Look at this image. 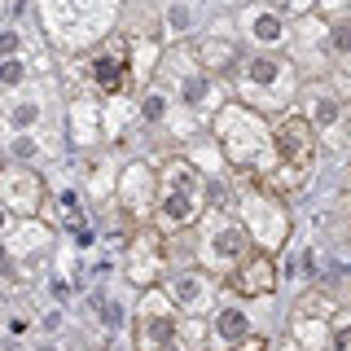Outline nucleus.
Returning a JSON list of instances; mask_svg holds the SVG:
<instances>
[{"instance_id": "27", "label": "nucleus", "mask_w": 351, "mask_h": 351, "mask_svg": "<svg viewBox=\"0 0 351 351\" xmlns=\"http://www.w3.org/2000/svg\"><path fill=\"white\" fill-rule=\"evenodd\" d=\"M36 149H40V145H36V141H27V136H22V141H14V162H27Z\"/></svg>"}, {"instance_id": "26", "label": "nucleus", "mask_w": 351, "mask_h": 351, "mask_svg": "<svg viewBox=\"0 0 351 351\" xmlns=\"http://www.w3.org/2000/svg\"><path fill=\"white\" fill-rule=\"evenodd\" d=\"M167 27L171 31H184V27H189V9H184V5H171L167 9Z\"/></svg>"}, {"instance_id": "20", "label": "nucleus", "mask_w": 351, "mask_h": 351, "mask_svg": "<svg viewBox=\"0 0 351 351\" xmlns=\"http://www.w3.org/2000/svg\"><path fill=\"white\" fill-rule=\"evenodd\" d=\"M294 338H299L303 351H321V343H325V325H321V321H303V316H294Z\"/></svg>"}, {"instance_id": "7", "label": "nucleus", "mask_w": 351, "mask_h": 351, "mask_svg": "<svg viewBox=\"0 0 351 351\" xmlns=\"http://www.w3.org/2000/svg\"><path fill=\"white\" fill-rule=\"evenodd\" d=\"M180 334H184V325H180V316H176V303L167 294L149 290L145 299H141L136 334H132L136 351H167L171 343H180Z\"/></svg>"}, {"instance_id": "6", "label": "nucleus", "mask_w": 351, "mask_h": 351, "mask_svg": "<svg viewBox=\"0 0 351 351\" xmlns=\"http://www.w3.org/2000/svg\"><path fill=\"white\" fill-rule=\"evenodd\" d=\"M241 219H246L250 237L259 241V250H277L285 233H290V219H285V206H281V193H272L268 184H250V193L241 197Z\"/></svg>"}, {"instance_id": "9", "label": "nucleus", "mask_w": 351, "mask_h": 351, "mask_svg": "<svg viewBox=\"0 0 351 351\" xmlns=\"http://www.w3.org/2000/svg\"><path fill=\"white\" fill-rule=\"evenodd\" d=\"M158 189H162V180L145 167V162H132V167L119 176V211L128 215V224L145 228L149 211L158 206Z\"/></svg>"}, {"instance_id": "22", "label": "nucleus", "mask_w": 351, "mask_h": 351, "mask_svg": "<svg viewBox=\"0 0 351 351\" xmlns=\"http://www.w3.org/2000/svg\"><path fill=\"white\" fill-rule=\"evenodd\" d=\"M36 119H40V106L36 101H9V128H36Z\"/></svg>"}, {"instance_id": "8", "label": "nucleus", "mask_w": 351, "mask_h": 351, "mask_svg": "<svg viewBox=\"0 0 351 351\" xmlns=\"http://www.w3.org/2000/svg\"><path fill=\"white\" fill-rule=\"evenodd\" d=\"M272 132H277V167L307 176V167L316 162V123L303 110H285L272 123Z\"/></svg>"}, {"instance_id": "21", "label": "nucleus", "mask_w": 351, "mask_h": 351, "mask_svg": "<svg viewBox=\"0 0 351 351\" xmlns=\"http://www.w3.org/2000/svg\"><path fill=\"white\" fill-rule=\"evenodd\" d=\"M329 53L351 62V22H334V27H329Z\"/></svg>"}, {"instance_id": "28", "label": "nucleus", "mask_w": 351, "mask_h": 351, "mask_svg": "<svg viewBox=\"0 0 351 351\" xmlns=\"http://www.w3.org/2000/svg\"><path fill=\"white\" fill-rule=\"evenodd\" d=\"M228 351H268V343L255 334V338H246V343H237V347H228Z\"/></svg>"}, {"instance_id": "25", "label": "nucleus", "mask_w": 351, "mask_h": 351, "mask_svg": "<svg viewBox=\"0 0 351 351\" xmlns=\"http://www.w3.org/2000/svg\"><path fill=\"white\" fill-rule=\"evenodd\" d=\"M27 84V62L22 58H9L5 62V88H22Z\"/></svg>"}, {"instance_id": "16", "label": "nucleus", "mask_w": 351, "mask_h": 351, "mask_svg": "<svg viewBox=\"0 0 351 351\" xmlns=\"http://www.w3.org/2000/svg\"><path fill=\"white\" fill-rule=\"evenodd\" d=\"M167 299L180 307V312L202 316L206 307H211V299H215V285H211L206 272H176V277L167 281Z\"/></svg>"}, {"instance_id": "15", "label": "nucleus", "mask_w": 351, "mask_h": 351, "mask_svg": "<svg viewBox=\"0 0 351 351\" xmlns=\"http://www.w3.org/2000/svg\"><path fill=\"white\" fill-rule=\"evenodd\" d=\"M193 62L202 66V71H211L215 80H224V75H237L241 71L246 53H241V44L233 36H206V40H197Z\"/></svg>"}, {"instance_id": "4", "label": "nucleus", "mask_w": 351, "mask_h": 351, "mask_svg": "<svg viewBox=\"0 0 351 351\" xmlns=\"http://www.w3.org/2000/svg\"><path fill=\"white\" fill-rule=\"evenodd\" d=\"M250 241H255V237H250L246 219H233V215H219L215 211L211 219H206V233H202V246H197V250H202L206 268H215V272H224V277H228V272H233L237 263L255 250Z\"/></svg>"}, {"instance_id": "29", "label": "nucleus", "mask_w": 351, "mask_h": 351, "mask_svg": "<svg viewBox=\"0 0 351 351\" xmlns=\"http://www.w3.org/2000/svg\"><path fill=\"white\" fill-rule=\"evenodd\" d=\"M343 123H347V132H351V106H347V119H343Z\"/></svg>"}, {"instance_id": "3", "label": "nucleus", "mask_w": 351, "mask_h": 351, "mask_svg": "<svg viewBox=\"0 0 351 351\" xmlns=\"http://www.w3.org/2000/svg\"><path fill=\"white\" fill-rule=\"evenodd\" d=\"M211 206V180L193 167L189 158H176L162 171V189H158V224L162 233H189L197 219Z\"/></svg>"}, {"instance_id": "24", "label": "nucleus", "mask_w": 351, "mask_h": 351, "mask_svg": "<svg viewBox=\"0 0 351 351\" xmlns=\"http://www.w3.org/2000/svg\"><path fill=\"white\" fill-rule=\"evenodd\" d=\"M97 316H101V325H106V334H110V329H119V325H123V307H119L114 299H106L101 307H97Z\"/></svg>"}, {"instance_id": "23", "label": "nucleus", "mask_w": 351, "mask_h": 351, "mask_svg": "<svg viewBox=\"0 0 351 351\" xmlns=\"http://www.w3.org/2000/svg\"><path fill=\"white\" fill-rule=\"evenodd\" d=\"M329 351H351V312H343L329 329Z\"/></svg>"}, {"instance_id": "2", "label": "nucleus", "mask_w": 351, "mask_h": 351, "mask_svg": "<svg viewBox=\"0 0 351 351\" xmlns=\"http://www.w3.org/2000/svg\"><path fill=\"white\" fill-rule=\"evenodd\" d=\"M233 84H237V93L246 97L250 110H281L285 101H294V97L303 93L299 66L285 58V53H268V49L246 53V62H241V71L233 75Z\"/></svg>"}, {"instance_id": "1", "label": "nucleus", "mask_w": 351, "mask_h": 351, "mask_svg": "<svg viewBox=\"0 0 351 351\" xmlns=\"http://www.w3.org/2000/svg\"><path fill=\"white\" fill-rule=\"evenodd\" d=\"M211 136L219 141V149H224V158L233 167L259 171L263 162H277V132L250 106H224L211 119ZM259 180H263V171H259Z\"/></svg>"}, {"instance_id": "10", "label": "nucleus", "mask_w": 351, "mask_h": 351, "mask_svg": "<svg viewBox=\"0 0 351 351\" xmlns=\"http://www.w3.org/2000/svg\"><path fill=\"white\" fill-rule=\"evenodd\" d=\"M171 93H176V101H180L189 114H197V119H206V114H219L224 110V101H219V80L211 71H202L197 62H189L184 66V80H176V84H167Z\"/></svg>"}, {"instance_id": "14", "label": "nucleus", "mask_w": 351, "mask_h": 351, "mask_svg": "<svg viewBox=\"0 0 351 351\" xmlns=\"http://www.w3.org/2000/svg\"><path fill=\"white\" fill-rule=\"evenodd\" d=\"M162 237H158V228H141V237L132 241V255H128V281L132 285H141V290H154V281H158V272H162Z\"/></svg>"}, {"instance_id": "19", "label": "nucleus", "mask_w": 351, "mask_h": 351, "mask_svg": "<svg viewBox=\"0 0 351 351\" xmlns=\"http://www.w3.org/2000/svg\"><path fill=\"white\" fill-rule=\"evenodd\" d=\"M255 321H250V312L246 307H224V312L215 316V338H224L228 347H237V343H246V338H255V329H250Z\"/></svg>"}, {"instance_id": "5", "label": "nucleus", "mask_w": 351, "mask_h": 351, "mask_svg": "<svg viewBox=\"0 0 351 351\" xmlns=\"http://www.w3.org/2000/svg\"><path fill=\"white\" fill-rule=\"evenodd\" d=\"M84 75L93 84V93L101 97H119L128 93V84L136 80V58H132V44L128 40H106L88 53L84 62Z\"/></svg>"}, {"instance_id": "13", "label": "nucleus", "mask_w": 351, "mask_h": 351, "mask_svg": "<svg viewBox=\"0 0 351 351\" xmlns=\"http://www.w3.org/2000/svg\"><path fill=\"white\" fill-rule=\"evenodd\" d=\"M299 101H303L299 110L316 123V132H329L334 123H343V119H347V106H351L347 97H343V88H334L329 80L307 84L303 93H299Z\"/></svg>"}, {"instance_id": "11", "label": "nucleus", "mask_w": 351, "mask_h": 351, "mask_svg": "<svg viewBox=\"0 0 351 351\" xmlns=\"http://www.w3.org/2000/svg\"><path fill=\"white\" fill-rule=\"evenodd\" d=\"M228 290L241 294V299H268V294L277 290V255L255 246L233 272H228Z\"/></svg>"}, {"instance_id": "17", "label": "nucleus", "mask_w": 351, "mask_h": 351, "mask_svg": "<svg viewBox=\"0 0 351 351\" xmlns=\"http://www.w3.org/2000/svg\"><path fill=\"white\" fill-rule=\"evenodd\" d=\"M40 202H44L40 176H36V171H18V167H9V184H5V206H9V215H18V219H36Z\"/></svg>"}, {"instance_id": "18", "label": "nucleus", "mask_w": 351, "mask_h": 351, "mask_svg": "<svg viewBox=\"0 0 351 351\" xmlns=\"http://www.w3.org/2000/svg\"><path fill=\"white\" fill-rule=\"evenodd\" d=\"M176 93L162 80H149L145 88H141V101H136V114H141V123H149V128H158V123H167V119L176 114Z\"/></svg>"}, {"instance_id": "12", "label": "nucleus", "mask_w": 351, "mask_h": 351, "mask_svg": "<svg viewBox=\"0 0 351 351\" xmlns=\"http://www.w3.org/2000/svg\"><path fill=\"white\" fill-rule=\"evenodd\" d=\"M241 31H246V44L268 49V53H285L294 44L290 27H285V18H281V9H272V5H250L246 14H241Z\"/></svg>"}]
</instances>
